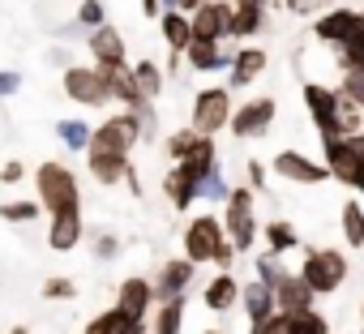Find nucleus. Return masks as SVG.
Instances as JSON below:
<instances>
[{
    "instance_id": "7c9ffc66",
    "label": "nucleus",
    "mask_w": 364,
    "mask_h": 334,
    "mask_svg": "<svg viewBox=\"0 0 364 334\" xmlns=\"http://www.w3.org/2000/svg\"><path fill=\"white\" fill-rule=\"evenodd\" d=\"M210 133H198L193 124H185V129H176L171 137H167V158L171 163H180V158H189L193 150H202V141H206Z\"/></svg>"
},
{
    "instance_id": "b1692460",
    "label": "nucleus",
    "mask_w": 364,
    "mask_h": 334,
    "mask_svg": "<svg viewBox=\"0 0 364 334\" xmlns=\"http://www.w3.org/2000/svg\"><path fill=\"white\" fill-rule=\"evenodd\" d=\"M185 65H189L193 73H219V69L232 65V56H228L219 43H210V39H193V43L185 48Z\"/></svg>"
},
{
    "instance_id": "864d4df0",
    "label": "nucleus",
    "mask_w": 364,
    "mask_h": 334,
    "mask_svg": "<svg viewBox=\"0 0 364 334\" xmlns=\"http://www.w3.org/2000/svg\"><path fill=\"white\" fill-rule=\"evenodd\" d=\"M347 189H355L360 198H364V154H360V167H355V176H351V185Z\"/></svg>"
},
{
    "instance_id": "f3484780",
    "label": "nucleus",
    "mask_w": 364,
    "mask_h": 334,
    "mask_svg": "<svg viewBox=\"0 0 364 334\" xmlns=\"http://www.w3.org/2000/svg\"><path fill=\"white\" fill-rule=\"evenodd\" d=\"M86 48H90V56H95V65H99V69H107V65H124V60H129L124 35H120L112 22H103V26L86 31Z\"/></svg>"
},
{
    "instance_id": "e433bc0d",
    "label": "nucleus",
    "mask_w": 364,
    "mask_h": 334,
    "mask_svg": "<svg viewBox=\"0 0 364 334\" xmlns=\"http://www.w3.org/2000/svg\"><path fill=\"white\" fill-rule=\"evenodd\" d=\"M39 202H31V198H22V202H0V219L5 223H35L39 219Z\"/></svg>"
},
{
    "instance_id": "13d9d810",
    "label": "nucleus",
    "mask_w": 364,
    "mask_h": 334,
    "mask_svg": "<svg viewBox=\"0 0 364 334\" xmlns=\"http://www.w3.org/2000/svg\"><path fill=\"white\" fill-rule=\"evenodd\" d=\"M9 334H31V330H26V325H14V330H9Z\"/></svg>"
},
{
    "instance_id": "37998d69",
    "label": "nucleus",
    "mask_w": 364,
    "mask_h": 334,
    "mask_svg": "<svg viewBox=\"0 0 364 334\" xmlns=\"http://www.w3.org/2000/svg\"><path fill=\"white\" fill-rule=\"evenodd\" d=\"M133 112H137V120H141V141L159 137V112H154V99H141Z\"/></svg>"
},
{
    "instance_id": "09e8293b",
    "label": "nucleus",
    "mask_w": 364,
    "mask_h": 334,
    "mask_svg": "<svg viewBox=\"0 0 364 334\" xmlns=\"http://www.w3.org/2000/svg\"><path fill=\"white\" fill-rule=\"evenodd\" d=\"M245 176H249V189H253V193H262V189H266V167H262L257 158H249V163H245Z\"/></svg>"
},
{
    "instance_id": "1a4fd4ad",
    "label": "nucleus",
    "mask_w": 364,
    "mask_h": 334,
    "mask_svg": "<svg viewBox=\"0 0 364 334\" xmlns=\"http://www.w3.org/2000/svg\"><path fill=\"white\" fill-rule=\"evenodd\" d=\"M300 99H304V107L313 116V129L321 137H338V103H343V95L334 86H321V82H304Z\"/></svg>"
},
{
    "instance_id": "4468645a",
    "label": "nucleus",
    "mask_w": 364,
    "mask_h": 334,
    "mask_svg": "<svg viewBox=\"0 0 364 334\" xmlns=\"http://www.w3.org/2000/svg\"><path fill=\"white\" fill-rule=\"evenodd\" d=\"M321 163H326L330 181L351 185L355 167H360V146H355V137H321Z\"/></svg>"
},
{
    "instance_id": "412c9836",
    "label": "nucleus",
    "mask_w": 364,
    "mask_h": 334,
    "mask_svg": "<svg viewBox=\"0 0 364 334\" xmlns=\"http://www.w3.org/2000/svg\"><path fill=\"white\" fill-rule=\"evenodd\" d=\"M236 300H240V283H236V274L232 270H219L206 287H202V304L210 308V313H232L236 308Z\"/></svg>"
},
{
    "instance_id": "a878e982",
    "label": "nucleus",
    "mask_w": 364,
    "mask_h": 334,
    "mask_svg": "<svg viewBox=\"0 0 364 334\" xmlns=\"http://www.w3.org/2000/svg\"><path fill=\"white\" fill-rule=\"evenodd\" d=\"M159 35H163L167 52H185V48L193 43L189 14H180V9H163V14H159Z\"/></svg>"
},
{
    "instance_id": "052dcab7",
    "label": "nucleus",
    "mask_w": 364,
    "mask_h": 334,
    "mask_svg": "<svg viewBox=\"0 0 364 334\" xmlns=\"http://www.w3.org/2000/svg\"><path fill=\"white\" fill-rule=\"evenodd\" d=\"M206 334H223V330H206Z\"/></svg>"
},
{
    "instance_id": "603ef678",
    "label": "nucleus",
    "mask_w": 364,
    "mask_h": 334,
    "mask_svg": "<svg viewBox=\"0 0 364 334\" xmlns=\"http://www.w3.org/2000/svg\"><path fill=\"white\" fill-rule=\"evenodd\" d=\"M48 60H52V65H60V69H69V65H73V56H69L65 48H52V52H48Z\"/></svg>"
},
{
    "instance_id": "de8ad7c7",
    "label": "nucleus",
    "mask_w": 364,
    "mask_h": 334,
    "mask_svg": "<svg viewBox=\"0 0 364 334\" xmlns=\"http://www.w3.org/2000/svg\"><path fill=\"white\" fill-rule=\"evenodd\" d=\"M22 90V73L18 69H0V99H9Z\"/></svg>"
},
{
    "instance_id": "cd10ccee",
    "label": "nucleus",
    "mask_w": 364,
    "mask_h": 334,
    "mask_svg": "<svg viewBox=\"0 0 364 334\" xmlns=\"http://www.w3.org/2000/svg\"><path fill=\"white\" fill-rule=\"evenodd\" d=\"M163 198H167L176 210H189V206L198 202V185H193L185 172H180V167H171V172L163 176Z\"/></svg>"
},
{
    "instance_id": "ea45409f",
    "label": "nucleus",
    "mask_w": 364,
    "mask_h": 334,
    "mask_svg": "<svg viewBox=\"0 0 364 334\" xmlns=\"http://www.w3.org/2000/svg\"><path fill=\"white\" fill-rule=\"evenodd\" d=\"M228 181H223V167H215V172L198 185V198H206V202H228Z\"/></svg>"
},
{
    "instance_id": "6ab92c4d",
    "label": "nucleus",
    "mask_w": 364,
    "mask_h": 334,
    "mask_svg": "<svg viewBox=\"0 0 364 334\" xmlns=\"http://www.w3.org/2000/svg\"><path fill=\"white\" fill-rule=\"evenodd\" d=\"M86 236V223H82V210H60L52 215V227H48V249L52 253H73Z\"/></svg>"
},
{
    "instance_id": "f257e3e1",
    "label": "nucleus",
    "mask_w": 364,
    "mask_h": 334,
    "mask_svg": "<svg viewBox=\"0 0 364 334\" xmlns=\"http://www.w3.org/2000/svg\"><path fill=\"white\" fill-rule=\"evenodd\" d=\"M35 193H39V206L48 215L82 210V185H77V172L65 158H43L35 167Z\"/></svg>"
},
{
    "instance_id": "ddd939ff",
    "label": "nucleus",
    "mask_w": 364,
    "mask_h": 334,
    "mask_svg": "<svg viewBox=\"0 0 364 334\" xmlns=\"http://www.w3.org/2000/svg\"><path fill=\"white\" fill-rule=\"evenodd\" d=\"M193 279H198V262H189L185 253L171 257V262H163V266H159V274L150 279L154 304H159V300H171V296H185V291L193 287Z\"/></svg>"
},
{
    "instance_id": "5fc2aeb1",
    "label": "nucleus",
    "mask_w": 364,
    "mask_h": 334,
    "mask_svg": "<svg viewBox=\"0 0 364 334\" xmlns=\"http://www.w3.org/2000/svg\"><path fill=\"white\" fill-rule=\"evenodd\" d=\"M141 14H146V18H159V14H163V0H141Z\"/></svg>"
},
{
    "instance_id": "f03ea898",
    "label": "nucleus",
    "mask_w": 364,
    "mask_h": 334,
    "mask_svg": "<svg viewBox=\"0 0 364 334\" xmlns=\"http://www.w3.org/2000/svg\"><path fill=\"white\" fill-rule=\"evenodd\" d=\"M300 279L313 287V296H334L347 283V253L343 249H304Z\"/></svg>"
},
{
    "instance_id": "c756f323",
    "label": "nucleus",
    "mask_w": 364,
    "mask_h": 334,
    "mask_svg": "<svg viewBox=\"0 0 364 334\" xmlns=\"http://www.w3.org/2000/svg\"><path fill=\"white\" fill-rule=\"evenodd\" d=\"M338 223H343V236H347V249H355V253H364V206L351 198V202H343V215H338Z\"/></svg>"
},
{
    "instance_id": "c9c22d12",
    "label": "nucleus",
    "mask_w": 364,
    "mask_h": 334,
    "mask_svg": "<svg viewBox=\"0 0 364 334\" xmlns=\"http://www.w3.org/2000/svg\"><path fill=\"white\" fill-rule=\"evenodd\" d=\"M253 270H257V279H262L266 287H274V283L287 274V266H283V253H274V249L257 253V257H253Z\"/></svg>"
},
{
    "instance_id": "72a5a7b5",
    "label": "nucleus",
    "mask_w": 364,
    "mask_h": 334,
    "mask_svg": "<svg viewBox=\"0 0 364 334\" xmlns=\"http://www.w3.org/2000/svg\"><path fill=\"white\" fill-rule=\"evenodd\" d=\"M133 77H137V90H141L146 99H159V95H163V77H167V73H163V65H154L150 56H141V60L133 65Z\"/></svg>"
},
{
    "instance_id": "2eb2a0df",
    "label": "nucleus",
    "mask_w": 364,
    "mask_h": 334,
    "mask_svg": "<svg viewBox=\"0 0 364 334\" xmlns=\"http://www.w3.org/2000/svg\"><path fill=\"white\" fill-rule=\"evenodd\" d=\"M228 232H223V219H215V215H198V219H189V227H185V257L189 262H210V253H215V244L223 240Z\"/></svg>"
},
{
    "instance_id": "20e7f679",
    "label": "nucleus",
    "mask_w": 364,
    "mask_h": 334,
    "mask_svg": "<svg viewBox=\"0 0 364 334\" xmlns=\"http://www.w3.org/2000/svg\"><path fill=\"white\" fill-rule=\"evenodd\" d=\"M313 39L330 43V48H343V43H355L364 39V9H351V5H330L313 18Z\"/></svg>"
},
{
    "instance_id": "49530a36",
    "label": "nucleus",
    "mask_w": 364,
    "mask_h": 334,
    "mask_svg": "<svg viewBox=\"0 0 364 334\" xmlns=\"http://www.w3.org/2000/svg\"><path fill=\"white\" fill-rule=\"evenodd\" d=\"M116 253H120V240H116L112 232H99V236H95V257H99V262H112Z\"/></svg>"
},
{
    "instance_id": "bb28decb",
    "label": "nucleus",
    "mask_w": 364,
    "mask_h": 334,
    "mask_svg": "<svg viewBox=\"0 0 364 334\" xmlns=\"http://www.w3.org/2000/svg\"><path fill=\"white\" fill-rule=\"evenodd\" d=\"M150 313H154V321H150V334H180V330H185V296L159 300Z\"/></svg>"
},
{
    "instance_id": "4c0bfd02",
    "label": "nucleus",
    "mask_w": 364,
    "mask_h": 334,
    "mask_svg": "<svg viewBox=\"0 0 364 334\" xmlns=\"http://www.w3.org/2000/svg\"><path fill=\"white\" fill-rule=\"evenodd\" d=\"M334 56H338V69H343V73H364V39L334 48Z\"/></svg>"
},
{
    "instance_id": "6e6552de",
    "label": "nucleus",
    "mask_w": 364,
    "mask_h": 334,
    "mask_svg": "<svg viewBox=\"0 0 364 334\" xmlns=\"http://www.w3.org/2000/svg\"><path fill=\"white\" fill-rule=\"evenodd\" d=\"M60 82H65V95H69L73 103H82V107H107V103H112L99 65H69Z\"/></svg>"
},
{
    "instance_id": "0eeeda50",
    "label": "nucleus",
    "mask_w": 364,
    "mask_h": 334,
    "mask_svg": "<svg viewBox=\"0 0 364 334\" xmlns=\"http://www.w3.org/2000/svg\"><path fill=\"white\" fill-rule=\"evenodd\" d=\"M228 120H232V90L228 86H206V90H198L193 95V116H189V124L198 129V133H219V129H228Z\"/></svg>"
},
{
    "instance_id": "f8f14e48",
    "label": "nucleus",
    "mask_w": 364,
    "mask_h": 334,
    "mask_svg": "<svg viewBox=\"0 0 364 334\" xmlns=\"http://www.w3.org/2000/svg\"><path fill=\"white\" fill-rule=\"evenodd\" d=\"M189 26H193V39L223 43L232 35V0H202L189 14Z\"/></svg>"
},
{
    "instance_id": "f704fd0d",
    "label": "nucleus",
    "mask_w": 364,
    "mask_h": 334,
    "mask_svg": "<svg viewBox=\"0 0 364 334\" xmlns=\"http://www.w3.org/2000/svg\"><path fill=\"white\" fill-rule=\"evenodd\" d=\"M129 325H133V317H124V313L112 304V308L95 313V317L86 321V330H82V334H129Z\"/></svg>"
},
{
    "instance_id": "6e6d98bb",
    "label": "nucleus",
    "mask_w": 364,
    "mask_h": 334,
    "mask_svg": "<svg viewBox=\"0 0 364 334\" xmlns=\"http://www.w3.org/2000/svg\"><path fill=\"white\" fill-rule=\"evenodd\" d=\"M232 5H249V9H270L274 0H232Z\"/></svg>"
},
{
    "instance_id": "79ce46f5",
    "label": "nucleus",
    "mask_w": 364,
    "mask_h": 334,
    "mask_svg": "<svg viewBox=\"0 0 364 334\" xmlns=\"http://www.w3.org/2000/svg\"><path fill=\"white\" fill-rule=\"evenodd\" d=\"M330 5H338V0H283V9H287L291 18H317V14L330 9Z\"/></svg>"
},
{
    "instance_id": "9b49d317",
    "label": "nucleus",
    "mask_w": 364,
    "mask_h": 334,
    "mask_svg": "<svg viewBox=\"0 0 364 334\" xmlns=\"http://www.w3.org/2000/svg\"><path fill=\"white\" fill-rule=\"evenodd\" d=\"M270 172L279 181H291V185H321V181H330L326 163L313 158V154H304V150H279L270 158Z\"/></svg>"
},
{
    "instance_id": "a18cd8bd",
    "label": "nucleus",
    "mask_w": 364,
    "mask_h": 334,
    "mask_svg": "<svg viewBox=\"0 0 364 334\" xmlns=\"http://www.w3.org/2000/svg\"><path fill=\"white\" fill-rule=\"evenodd\" d=\"M236 257H240V249H236V244L223 236V240L215 244V253H210V266H219V270H232V266H236Z\"/></svg>"
},
{
    "instance_id": "2f4dec72",
    "label": "nucleus",
    "mask_w": 364,
    "mask_h": 334,
    "mask_svg": "<svg viewBox=\"0 0 364 334\" xmlns=\"http://www.w3.org/2000/svg\"><path fill=\"white\" fill-rule=\"evenodd\" d=\"M90 120H77V116H69V120H56V137L73 150V154H86V146H90Z\"/></svg>"
},
{
    "instance_id": "8fccbe9b",
    "label": "nucleus",
    "mask_w": 364,
    "mask_h": 334,
    "mask_svg": "<svg viewBox=\"0 0 364 334\" xmlns=\"http://www.w3.org/2000/svg\"><path fill=\"white\" fill-rule=\"evenodd\" d=\"M22 176H26V163L22 158H9L5 167H0V185H18Z\"/></svg>"
},
{
    "instance_id": "4d7b16f0",
    "label": "nucleus",
    "mask_w": 364,
    "mask_h": 334,
    "mask_svg": "<svg viewBox=\"0 0 364 334\" xmlns=\"http://www.w3.org/2000/svg\"><path fill=\"white\" fill-rule=\"evenodd\" d=\"M129 334H150V325H146V321H133V325H129Z\"/></svg>"
},
{
    "instance_id": "bf43d9fd",
    "label": "nucleus",
    "mask_w": 364,
    "mask_h": 334,
    "mask_svg": "<svg viewBox=\"0 0 364 334\" xmlns=\"http://www.w3.org/2000/svg\"><path fill=\"white\" fill-rule=\"evenodd\" d=\"M360 334H364V304H360Z\"/></svg>"
},
{
    "instance_id": "9d476101",
    "label": "nucleus",
    "mask_w": 364,
    "mask_h": 334,
    "mask_svg": "<svg viewBox=\"0 0 364 334\" xmlns=\"http://www.w3.org/2000/svg\"><path fill=\"white\" fill-rule=\"evenodd\" d=\"M257 334H330V321L309 304V308H296V313H283L274 308L270 317H262L257 325H249Z\"/></svg>"
},
{
    "instance_id": "473e14b6",
    "label": "nucleus",
    "mask_w": 364,
    "mask_h": 334,
    "mask_svg": "<svg viewBox=\"0 0 364 334\" xmlns=\"http://www.w3.org/2000/svg\"><path fill=\"white\" fill-rule=\"evenodd\" d=\"M262 236H266V249H274V253H291V249H300V236H296V227L287 223V219H270L266 227H257Z\"/></svg>"
},
{
    "instance_id": "423d86ee",
    "label": "nucleus",
    "mask_w": 364,
    "mask_h": 334,
    "mask_svg": "<svg viewBox=\"0 0 364 334\" xmlns=\"http://www.w3.org/2000/svg\"><path fill=\"white\" fill-rule=\"evenodd\" d=\"M274 120H279V103H274L270 95H262V99H245L240 107H232L228 129H232V137L253 141V137H266Z\"/></svg>"
},
{
    "instance_id": "dca6fc26",
    "label": "nucleus",
    "mask_w": 364,
    "mask_h": 334,
    "mask_svg": "<svg viewBox=\"0 0 364 334\" xmlns=\"http://www.w3.org/2000/svg\"><path fill=\"white\" fill-rule=\"evenodd\" d=\"M270 65V52L266 48H253V43H240V52H232V65H228V90H245L249 82H257Z\"/></svg>"
},
{
    "instance_id": "7ed1b4c3",
    "label": "nucleus",
    "mask_w": 364,
    "mask_h": 334,
    "mask_svg": "<svg viewBox=\"0 0 364 334\" xmlns=\"http://www.w3.org/2000/svg\"><path fill=\"white\" fill-rule=\"evenodd\" d=\"M223 232L228 240L249 253L257 244V219H253V189L249 185H232L228 189V202H223Z\"/></svg>"
},
{
    "instance_id": "c03bdc74",
    "label": "nucleus",
    "mask_w": 364,
    "mask_h": 334,
    "mask_svg": "<svg viewBox=\"0 0 364 334\" xmlns=\"http://www.w3.org/2000/svg\"><path fill=\"white\" fill-rule=\"evenodd\" d=\"M334 90H338L343 99H351L355 107H364V73H343Z\"/></svg>"
},
{
    "instance_id": "aec40b11",
    "label": "nucleus",
    "mask_w": 364,
    "mask_h": 334,
    "mask_svg": "<svg viewBox=\"0 0 364 334\" xmlns=\"http://www.w3.org/2000/svg\"><path fill=\"white\" fill-rule=\"evenodd\" d=\"M129 163H133V158L120 154V150H86V167H90V176H95L103 189H112V185L124 181V167H129Z\"/></svg>"
},
{
    "instance_id": "58836bf2",
    "label": "nucleus",
    "mask_w": 364,
    "mask_h": 334,
    "mask_svg": "<svg viewBox=\"0 0 364 334\" xmlns=\"http://www.w3.org/2000/svg\"><path fill=\"white\" fill-rule=\"evenodd\" d=\"M73 22H77L82 31H95V26H103V22H107V5H103V0H82Z\"/></svg>"
},
{
    "instance_id": "3c124183",
    "label": "nucleus",
    "mask_w": 364,
    "mask_h": 334,
    "mask_svg": "<svg viewBox=\"0 0 364 334\" xmlns=\"http://www.w3.org/2000/svg\"><path fill=\"white\" fill-rule=\"evenodd\" d=\"M124 185H129V193H133V198H141V176H137V167H133V163L124 167Z\"/></svg>"
},
{
    "instance_id": "39448f33",
    "label": "nucleus",
    "mask_w": 364,
    "mask_h": 334,
    "mask_svg": "<svg viewBox=\"0 0 364 334\" xmlns=\"http://www.w3.org/2000/svg\"><path fill=\"white\" fill-rule=\"evenodd\" d=\"M137 141H141V120H137L133 107H124V112H116V116H107V120H99L90 129L86 150H120V154H129Z\"/></svg>"
},
{
    "instance_id": "4be33fe9",
    "label": "nucleus",
    "mask_w": 364,
    "mask_h": 334,
    "mask_svg": "<svg viewBox=\"0 0 364 334\" xmlns=\"http://www.w3.org/2000/svg\"><path fill=\"white\" fill-rule=\"evenodd\" d=\"M103 82H107V95L120 103V107H137L146 95L137 90V77H133V65L124 60V65H107L103 69Z\"/></svg>"
},
{
    "instance_id": "a211bd4d",
    "label": "nucleus",
    "mask_w": 364,
    "mask_h": 334,
    "mask_svg": "<svg viewBox=\"0 0 364 334\" xmlns=\"http://www.w3.org/2000/svg\"><path fill=\"white\" fill-rule=\"evenodd\" d=\"M116 308H120L124 317H133V321H146V317H150V308H154L150 279H141V274L124 279V283H120V291H116Z\"/></svg>"
},
{
    "instance_id": "393cba45",
    "label": "nucleus",
    "mask_w": 364,
    "mask_h": 334,
    "mask_svg": "<svg viewBox=\"0 0 364 334\" xmlns=\"http://www.w3.org/2000/svg\"><path fill=\"white\" fill-rule=\"evenodd\" d=\"M236 304L245 308L249 325H257L262 317H270V313H274V291H270L262 279H249V283L240 287V300H236Z\"/></svg>"
},
{
    "instance_id": "c85d7f7f",
    "label": "nucleus",
    "mask_w": 364,
    "mask_h": 334,
    "mask_svg": "<svg viewBox=\"0 0 364 334\" xmlns=\"http://www.w3.org/2000/svg\"><path fill=\"white\" fill-rule=\"evenodd\" d=\"M266 14L270 9H249V5H232V35L228 39H253V35H262L266 31Z\"/></svg>"
},
{
    "instance_id": "a19ab883",
    "label": "nucleus",
    "mask_w": 364,
    "mask_h": 334,
    "mask_svg": "<svg viewBox=\"0 0 364 334\" xmlns=\"http://www.w3.org/2000/svg\"><path fill=\"white\" fill-rule=\"evenodd\" d=\"M77 296V283L69 279V274H52V279H43V300H73Z\"/></svg>"
},
{
    "instance_id": "5701e85b",
    "label": "nucleus",
    "mask_w": 364,
    "mask_h": 334,
    "mask_svg": "<svg viewBox=\"0 0 364 334\" xmlns=\"http://www.w3.org/2000/svg\"><path fill=\"white\" fill-rule=\"evenodd\" d=\"M270 291H274V308H283V313H296V308L313 304V287L300 279V270H287Z\"/></svg>"
}]
</instances>
